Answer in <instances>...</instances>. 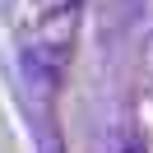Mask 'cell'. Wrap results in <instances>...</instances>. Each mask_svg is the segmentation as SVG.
I'll return each instance as SVG.
<instances>
[{"mask_svg": "<svg viewBox=\"0 0 153 153\" xmlns=\"http://www.w3.org/2000/svg\"><path fill=\"white\" fill-rule=\"evenodd\" d=\"M79 19H84V0H60L33 23L28 42H23V79L37 97H51L60 88L74 56V37H79Z\"/></svg>", "mask_w": 153, "mask_h": 153, "instance_id": "obj_1", "label": "cell"}, {"mask_svg": "<svg viewBox=\"0 0 153 153\" xmlns=\"http://www.w3.org/2000/svg\"><path fill=\"white\" fill-rule=\"evenodd\" d=\"M121 153H144V144H139V139H125V144H121Z\"/></svg>", "mask_w": 153, "mask_h": 153, "instance_id": "obj_2", "label": "cell"}, {"mask_svg": "<svg viewBox=\"0 0 153 153\" xmlns=\"http://www.w3.org/2000/svg\"><path fill=\"white\" fill-rule=\"evenodd\" d=\"M47 153H60V149H56V144H47Z\"/></svg>", "mask_w": 153, "mask_h": 153, "instance_id": "obj_3", "label": "cell"}]
</instances>
